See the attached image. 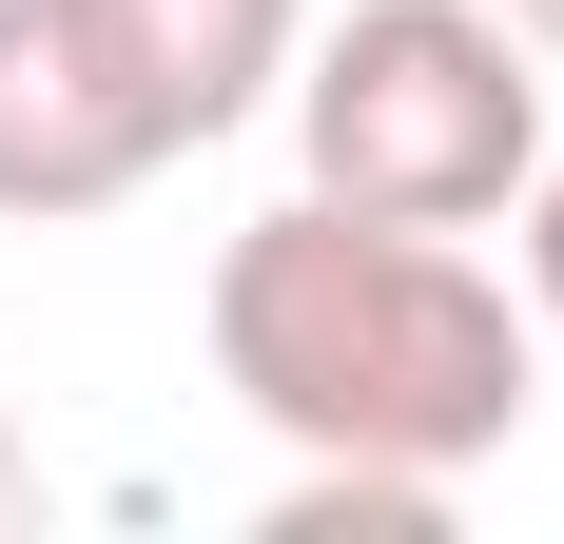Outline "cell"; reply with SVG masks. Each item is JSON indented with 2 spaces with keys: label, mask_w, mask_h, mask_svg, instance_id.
<instances>
[{
  "label": "cell",
  "mask_w": 564,
  "mask_h": 544,
  "mask_svg": "<svg viewBox=\"0 0 564 544\" xmlns=\"http://www.w3.org/2000/svg\"><path fill=\"white\" fill-rule=\"evenodd\" d=\"M215 389L292 467H429V487H467L545 409V312L467 233L350 215V195H273L215 253Z\"/></svg>",
  "instance_id": "1"
},
{
  "label": "cell",
  "mask_w": 564,
  "mask_h": 544,
  "mask_svg": "<svg viewBox=\"0 0 564 544\" xmlns=\"http://www.w3.org/2000/svg\"><path fill=\"white\" fill-rule=\"evenodd\" d=\"M78 20L175 156H215L253 98H292V40H312V0H78Z\"/></svg>",
  "instance_id": "4"
},
{
  "label": "cell",
  "mask_w": 564,
  "mask_h": 544,
  "mask_svg": "<svg viewBox=\"0 0 564 544\" xmlns=\"http://www.w3.org/2000/svg\"><path fill=\"white\" fill-rule=\"evenodd\" d=\"M429 525H448L429 467H292L273 487V544H429Z\"/></svg>",
  "instance_id": "5"
},
{
  "label": "cell",
  "mask_w": 564,
  "mask_h": 544,
  "mask_svg": "<svg viewBox=\"0 0 564 544\" xmlns=\"http://www.w3.org/2000/svg\"><path fill=\"white\" fill-rule=\"evenodd\" d=\"M20 525H40V447L0 428V544H20Z\"/></svg>",
  "instance_id": "7"
},
{
  "label": "cell",
  "mask_w": 564,
  "mask_h": 544,
  "mask_svg": "<svg viewBox=\"0 0 564 544\" xmlns=\"http://www.w3.org/2000/svg\"><path fill=\"white\" fill-rule=\"evenodd\" d=\"M156 175H175V137L137 117V78L98 58V20L78 0H0V215L78 233L117 195H156Z\"/></svg>",
  "instance_id": "3"
},
{
  "label": "cell",
  "mask_w": 564,
  "mask_h": 544,
  "mask_svg": "<svg viewBox=\"0 0 564 544\" xmlns=\"http://www.w3.org/2000/svg\"><path fill=\"white\" fill-rule=\"evenodd\" d=\"M507 233H525V312H545V350H564V137H545V175L507 195Z\"/></svg>",
  "instance_id": "6"
},
{
  "label": "cell",
  "mask_w": 564,
  "mask_h": 544,
  "mask_svg": "<svg viewBox=\"0 0 564 544\" xmlns=\"http://www.w3.org/2000/svg\"><path fill=\"white\" fill-rule=\"evenodd\" d=\"M507 20H525V40H545V58H564V0H507Z\"/></svg>",
  "instance_id": "8"
},
{
  "label": "cell",
  "mask_w": 564,
  "mask_h": 544,
  "mask_svg": "<svg viewBox=\"0 0 564 544\" xmlns=\"http://www.w3.org/2000/svg\"><path fill=\"white\" fill-rule=\"evenodd\" d=\"M292 156L350 215L487 233L545 175V40L507 0H350L332 40H292Z\"/></svg>",
  "instance_id": "2"
}]
</instances>
